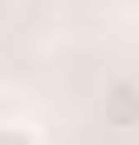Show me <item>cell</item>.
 <instances>
[{
	"instance_id": "6da1fadb",
	"label": "cell",
	"mask_w": 139,
	"mask_h": 145,
	"mask_svg": "<svg viewBox=\"0 0 139 145\" xmlns=\"http://www.w3.org/2000/svg\"><path fill=\"white\" fill-rule=\"evenodd\" d=\"M0 145H46L40 125H27V119H0Z\"/></svg>"
}]
</instances>
